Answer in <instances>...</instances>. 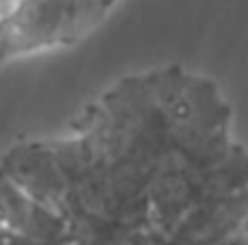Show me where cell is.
Listing matches in <instances>:
<instances>
[{
	"label": "cell",
	"instance_id": "cell-1",
	"mask_svg": "<svg viewBox=\"0 0 248 245\" xmlns=\"http://www.w3.org/2000/svg\"><path fill=\"white\" fill-rule=\"evenodd\" d=\"M2 228L29 242H219L248 230V153L216 87L121 80L62 142L12 148Z\"/></svg>",
	"mask_w": 248,
	"mask_h": 245
}]
</instances>
